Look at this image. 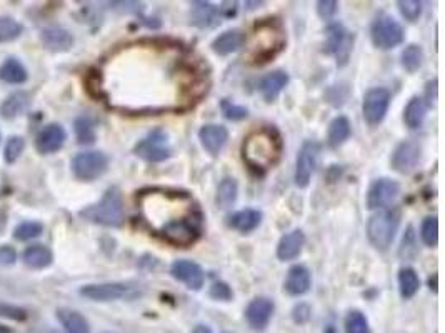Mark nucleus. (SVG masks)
Listing matches in <instances>:
<instances>
[{
  "label": "nucleus",
  "instance_id": "nucleus-1",
  "mask_svg": "<svg viewBox=\"0 0 445 333\" xmlns=\"http://www.w3.org/2000/svg\"><path fill=\"white\" fill-rule=\"evenodd\" d=\"M124 97L115 107L134 115L186 112L209 90V75L194 54L172 40L147 39L117 57Z\"/></svg>",
  "mask_w": 445,
  "mask_h": 333
},
{
  "label": "nucleus",
  "instance_id": "nucleus-17",
  "mask_svg": "<svg viewBox=\"0 0 445 333\" xmlns=\"http://www.w3.org/2000/svg\"><path fill=\"white\" fill-rule=\"evenodd\" d=\"M274 302L267 297H257L249 303L245 310V318L249 325L254 330H264L270 322L272 315H274Z\"/></svg>",
  "mask_w": 445,
  "mask_h": 333
},
{
  "label": "nucleus",
  "instance_id": "nucleus-31",
  "mask_svg": "<svg viewBox=\"0 0 445 333\" xmlns=\"http://www.w3.org/2000/svg\"><path fill=\"white\" fill-rule=\"evenodd\" d=\"M52 252L45 245H31L25 248L24 252V263L27 265L29 268L42 270L49 267V265L52 263Z\"/></svg>",
  "mask_w": 445,
  "mask_h": 333
},
{
  "label": "nucleus",
  "instance_id": "nucleus-37",
  "mask_svg": "<svg viewBox=\"0 0 445 333\" xmlns=\"http://www.w3.org/2000/svg\"><path fill=\"white\" fill-rule=\"evenodd\" d=\"M421 238L427 247H437L439 243V220L437 215L423 218L421 225Z\"/></svg>",
  "mask_w": 445,
  "mask_h": 333
},
{
  "label": "nucleus",
  "instance_id": "nucleus-16",
  "mask_svg": "<svg viewBox=\"0 0 445 333\" xmlns=\"http://www.w3.org/2000/svg\"><path fill=\"white\" fill-rule=\"evenodd\" d=\"M170 273L175 280L182 282L187 289L200 290L205 284V273L199 263L192 260H175L170 267Z\"/></svg>",
  "mask_w": 445,
  "mask_h": 333
},
{
  "label": "nucleus",
  "instance_id": "nucleus-41",
  "mask_svg": "<svg viewBox=\"0 0 445 333\" xmlns=\"http://www.w3.org/2000/svg\"><path fill=\"white\" fill-rule=\"evenodd\" d=\"M24 149H25L24 137H19V135H15V137L8 138V142L6 145V150H3V157H6V162L7 163L17 162L20 155L24 154Z\"/></svg>",
  "mask_w": 445,
  "mask_h": 333
},
{
  "label": "nucleus",
  "instance_id": "nucleus-49",
  "mask_svg": "<svg viewBox=\"0 0 445 333\" xmlns=\"http://www.w3.org/2000/svg\"><path fill=\"white\" fill-rule=\"evenodd\" d=\"M429 286L430 290H434V293H437V275L435 273L429 278Z\"/></svg>",
  "mask_w": 445,
  "mask_h": 333
},
{
  "label": "nucleus",
  "instance_id": "nucleus-22",
  "mask_svg": "<svg viewBox=\"0 0 445 333\" xmlns=\"http://www.w3.org/2000/svg\"><path fill=\"white\" fill-rule=\"evenodd\" d=\"M243 44H245V33L241 29H232V31H227L216 37L211 47L217 56H230L243 47Z\"/></svg>",
  "mask_w": 445,
  "mask_h": 333
},
{
  "label": "nucleus",
  "instance_id": "nucleus-32",
  "mask_svg": "<svg viewBox=\"0 0 445 333\" xmlns=\"http://www.w3.org/2000/svg\"><path fill=\"white\" fill-rule=\"evenodd\" d=\"M350 122H348L347 117L339 115L330 122L329 125V133H327V142L332 149H337V147L342 145L343 142L350 137Z\"/></svg>",
  "mask_w": 445,
  "mask_h": 333
},
{
  "label": "nucleus",
  "instance_id": "nucleus-53",
  "mask_svg": "<svg viewBox=\"0 0 445 333\" xmlns=\"http://www.w3.org/2000/svg\"><path fill=\"white\" fill-rule=\"evenodd\" d=\"M324 333H337V330H335V328H334V327H329V328H327V330H325Z\"/></svg>",
  "mask_w": 445,
  "mask_h": 333
},
{
  "label": "nucleus",
  "instance_id": "nucleus-3",
  "mask_svg": "<svg viewBox=\"0 0 445 333\" xmlns=\"http://www.w3.org/2000/svg\"><path fill=\"white\" fill-rule=\"evenodd\" d=\"M282 137L272 127L254 130L242 143V159L247 167L257 175L274 168L282 157Z\"/></svg>",
  "mask_w": 445,
  "mask_h": 333
},
{
  "label": "nucleus",
  "instance_id": "nucleus-40",
  "mask_svg": "<svg viewBox=\"0 0 445 333\" xmlns=\"http://www.w3.org/2000/svg\"><path fill=\"white\" fill-rule=\"evenodd\" d=\"M44 230L42 223L39 222H24L17 227L14 232V237L19 240V242H27V240L37 238Z\"/></svg>",
  "mask_w": 445,
  "mask_h": 333
},
{
  "label": "nucleus",
  "instance_id": "nucleus-38",
  "mask_svg": "<svg viewBox=\"0 0 445 333\" xmlns=\"http://www.w3.org/2000/svg\"><path fill=\"white\" fill-rule=\"evenodd\" d=\"M24 27L22 24L17 22L12 17H0V44H6V42H12L19 39L20 33H22Z\"/></svg>",
  "mask_w": 445,
  "mask_h": 333
},
{
  "label": "nucleus",
  "instance_id": "nucleus-4",
  "mask_svg": "<svg viewBox=\"0 0 445 333\" xmlns=\"http://www.w3.org/2000/svg\"><path fill=\"white\" fill-rule=\"evenodd\" d=\"M285 47V31L277 19H264L255 24L252 32V58L262 65L277 57Z\"/></svg>",
  "mask_w": 445,
  "mask_h": 333
},
{
  "label": "nucleus",
  "instance_id": "nucleus-36",
  "mask_svg": "<svg viewBox=\"0 0 445 333\" xmlns=\"http://www.w3.org/2000/svg\"><path fill=\"white\" fill-rule=\"evenodd\" d=\"M423 62V50L421 45H409V47L404 49L402 52V67L410 74L417 72L422 67Z\"/></svg>",
  "mask_w": 445,
  "mask_h": 333
},
{
  "label": "nucleus",
  "instance_id": "nucleus-28",
  "mask_svg": "<svg viewBox=\"0 0 445 333\" xmlns=\"http://www.w3.org/2000/svg\"><path fill=\"white\" fill-rule=\"evenodd\" d=\"M427 105L423 102L422 97H412L409 104L405 105L404 111V122L409 129L417 130L421 129L427 117Z\"/></svg>",
  "mask_w": 445,
  "mask_h": 333
},
{
  "label": "nucleus",
  "instance_id": "nucleus-2",
  "mask_svg": "<svg viewBox=\"0 0 445 333\" xmlns=\"http://www.w3.org/2000/svg\"><path fill=\"white\" fill-rule=\"evenodd\" d=\"M137 209L147 229L170 245L191 247L202 235V209L186 190L149 187L138 193Z\"/></svg>",
  "mask_w": 445,
  "mask_h": 333
},
{
  "label": "nucleus",
  "instance_id": "nucleus-35",
  "mask_svg": "<svg viewBox=\"0 0 445 333\" xmlns=\"http://www.w3.org/2000/svg\"><path fill=\"white\" fill-rule=\"evenodd\" d=\"M74 129H75V135H77L79 143H82V145H89V143L95 142V127L90 117L87 115L77 117V119H75Z\"/></svg>",
  "mask_w": 445,
  "mask_h": 333
},
{
  "label": "nucleus",
  "instance_id": "nucleus-45",
  "mask_svg": "<svg viewBox=\"0 0 445 333\" xmlns=\"http://www.w3.org/2000/svg\"><path fill=\"white\" fill-rule=\"evenodd\" d=\"M0 317L15 320V322H24V320H27V311L20 309V307L0 302Z\"/></svg>",
  "mask_w": 445,
  "mask_h": 333
},
{
  "label": "nucleus",
  "instance_id": "nucleus-12",
  "mask_svg": "<svg viewBox=\"0 0 445 333\" xmlns=\"http://www.w3.org/2000/svg\"><path fill=\"white\" fill-rule=\"evenodd\" d=\"M390 107V92L384 87L371 88L364 97L362 112L369 125H379L385 119Z\"/></svg>",
  "mask_w": 445,
  "mask_h": 333
},
{
  "label": "nucleus",
  "instance_id": "nucleus-48",
  "mask_svg": "<svg viewBox=\"0 0 445 333\" xmlns=\"http://www.w3.org/2000/svg\"><path fill=\"white\" fill-rule=\"evenodd\" d=\"M292 315H293V320H296L297 323H305L310 318L309 305H305V303H300V305H297L296 309H293Z\"/></svg>",
  "mask_w": 445,
  "mask_h": 333
},
{
  "label": "nucleus",
  "instance_id": "nucleus-44",
  "mask_svg": "<svg viewBox=\"0 0 445 333\" xmlns=\"http://www.w3.org/2000/svg\"><path fill=\"white\" fill-rule=\"evenodd\" d=\"M209 295L213 298V300H220V302H230L232 300L234 293L232 289L225 284V282H213L211 290H209Z\"/></svg>",
  "mask_w": 445,
  "mask_h": 333
},
{
  "label": "nucleus",
  "instance_id": "nucleus-39",
  "mask_svg": "<svg viewBox=\"0 0 445 333\" xmlns=\"http://www.w3.org/2000/svg\"><path fill=\"white\" fill-rule=\"evenodd\" d=\"M346 332L347 333H371L369 320L362 311L359 310L348 311L346 318Z\"/></svg>",
  "mask_w": 445,
  "mask_h": 333
},
{
  "label": "nucleus",
  "instance_id": "nucleus-9",
  "mask_svg": "<svg viewBox=\"0 0 445 333\" xmlns=\"http://www.w3.org/2000/svg\"><path fill=\"white\" fill-rule=\"evenodd\" d=\"M352 45H354V35L342 24L334 22L327 25L324 52L327 56L337 58V65L342 67L347 64L348 56L352 52Z\"/></svg>",
  "mask_w": 445,
  "mask_h": 333
},
{
  "label": "nucleus",
  "instance_id": "nucleus-19",
  "mask_svg": "<svg viewBox=\"0 0 445 333\" xmlns=\"http://www.w3.org/2000/svg\"><path fill=\"white\" fill-rule=\"evenodd\" d=\"M312 285V275H310V270L304 265H293L289 268L287 278L284 282V290L291 297H300L305 295L310 290Z\"/></svg>",
  "mask_w": 445,
  "mask_h": 333
},
{
  "label": "nucleus",
  "instance_id": "nucleus-11",
  "mask_svg": "<svg viewBox=\"0 0 445 333\" xmlns=\"http://www.w3.org/2000/svg\"><path fill=\"white\" fill-rule=\"evenodd\" d=\"M81 295L94 302H112L122 300V298H134L137 295H140V292L132 284L113 282V284H95L82 286Z\"/></svg>",
  "mask_w": 445,
  "mask_h": 333
},
{
  "label": "nucleus",
  "instance_id": "nucleus-15",
  "mask_svg": "<svg viewBox=\"0 0 445 333\" xmlns=\"http://www.w3.org/2000/svg\"><path fill=\"white\" fill-rule=\"evenodd\" d=\"M400 193V185L396 180L377 179L373 180L367 192V206L371 210H382L392 204Z\"/></svg>",
  "mask_w": 445,
  "mask_h": 333
},
{
  "label": "nucleus",
  "instance_id": "nucleus-52",
  "mask_svg": "<svg viewBox=\"0 0 445 333\" xmlns=\"http://www.w3.org/2000/svg\"><path fill=\"white\" fill-rule=\"evenodd\" d=\"M0 333H14V330H12V328H8V327L2 325V323H0Z\"/></svg>",
  "mask_w": 445,
  "mask_h": 333
},
{
  "label": "nucleus",
  "instance_id": "nucleus-24",
  "mask_svg": "<svg viewBox=\"0 0 445 333\" xmlns=\"http://www.w3.org/2000/svg\"><path fill=\"white\" fill-rule=\"evenodd\" d=\"M192 22L199 27H216L224 19V12L222 7H216L209 2H192Z\"/></svg>",
  "mask_w": 445,
  "mask_h": 333
},
{
  "label": "nucleus",
  "instance_id": "nucleus-23",
  "mask_svg": "<svg viewBox=\"0 0 445 333\" xmlns=\"http://www.w3.org/2000/svg\"><path fill=\"white\" fill-rule=\"evenodd\" d=\"M305 245V235L302 230H292L289 234H285L280 238L279 245H277V257L282 262L287 260H293L296 257L300 255L302 248Z\"/></svg>",
  "mask_w": 445,
  "mask_h": 333
},
{
  "label": "nucleus",
  "instance_id": "nucleus-7",
  "mask_svg": "<svg viewBox=\"0 0 445 333\" xmlns=\"http://www.w3.org/2000/svg\"><path fill=\"white\" fill-rule=\"evenodd\" d=\"M134 154L149 163L165 162L167 159L172 157L169 135L162 129L152 130L142 140L137 142V145L134 147Z\"/></svg>",
  "mask_w": 445,
  "mask_h": 333
},
{
  "label": "nucleus",
  "instance_id": "nucleus-50",
  "mask_svg": "<svg viewBox=\"0 0 445 333\" xmlns=\"http://www.w3.org/2000/svg\"><path fill=\"white\" fill-rule=\"evenodd\" d=\"M6 225H7V217H6V213L0 212V234H2V232L6 230Z\"/></svg>",
  "mask_w": 445,
  "mask_h": 333
},
{
  "label": "nucleus",
  "instance_id": "nucleus-6",
  "mask_svg": "<svg viewBox=\"0 0 445 333\" xmlns=\"http://www.w3.org/2000/svg\"><path fill=\"white\" fill-rule=\"evenodd\" d=\"M398 225H400V210L382 209L369 218L367 237L377 250L385 252L392 245Z\"/></svg>",
  "mask_w": 445,
  "mask_h": 333
},
{
  "label": "nucleus",
  "instance_id": "nucleus-46",
  "mask_svg": "<svg viewBox=\"0 0 445 333\" xmlns=\"http://www.w3.org/2000/svg\"><path fill=\"white\" fill-rule=\"evenodd\" d=\"M339 8V2H334V0H321L317 2V12L321 15V19L330 20L335 15Z\"/></svg>",
  "mask_w": 445,
  "mask_h": 333
},
{
  "label": "nucleus",
  "instance_id": "nucleus-33",
  "mask_svg": "<svg viewBox=\"0 0 445 333\" xmlns=\"http://www.w3.org/2000/svg\"><path fill=\"white\" fill-rule=\"evenodd\" d=\"M421 289V278L412 267H404L398 272V290H400L402 298L410 300Z\"/></svg>",
  "mask_w": 445,
  "mask_h": 333
},
{
  "label": "nucleus",
  "instance_id": "nucleus-42",
  "mask_svg": "<svg viewBox=\"0 0 445 333\" xmlns=\"http://www.w3.org/2000/svg\"><path fill=\"white\" fill-rule=\"evenodd\" d=\"M397 6L402 17L405 20H409V22L419 20V17L422 14V2H419V0H400Z\"/></svg>",
  "mask_w": 445,
  "mask_h": 333
},
{
  "label": "nucleus",
  "instance_id": "nucleus-27",
  "mask_svg": "<svg viewBox=\"0 0 445 333\" xmlns=\"http://www.w3.org/2000/svg\"><path fill=\"white\" fill-rule=\"evenodd\" d=\"M31 105V95L27 92H14L0 105V115L6 120H14L27 111Z\"/></svg>",
  "mask_w": 445,
  "mask_h": 333
},
{
  "label": "nucleus",
  "instance_id": "nucleus-5",
  "mask_svg": "<svg viewBox=\"0 0 445 333\" xmlns=\"http://www.w3.org/2000/svg\"><path fill=\"white\" fill-rule=\"evenodd\" d=\"M81 217L87 222L97 223L102 227L119 229L125 220V209L122 193L117 187H111L95 205L87 206L81 212Z\"/></svg>",
  "mask_w": 445,
  "mask_h": 333
},
{
  "label": "nucleus",
  "instance_id": "nucleus-43",
  "mask_svg": "<svg viewBox=\"0 0 445 333\" xmlns=\"http://www.w3.org/2000/svg\"><path fill=\"white\" fill-rule=\"evenodd\" d=\"M220 108H222V113H224L225 119L234 120V122L247 119V115H249V111H247L245 107L230 102V100H227V99L222 100Z\"/></svg>",
  "mask_w": 445,
  "mask_h": 333
},
{
  "label": "nucleus",
  "instance_id": "nucleus-14",
  "mask_svg": "<svg viewBox=\"0 0 445 333\" xmlns=\"http://www.w3.org/2000/svg\"><path fill=\"white\" fill-rule=\"evenodd\" d=\"M422 157V147L419 145V142L415 140H405L402 143H398L394 150L392 159H390V163H392V168L398 174H410L417 168L419 162H421Z\"/></svg>",
  "mask_w": 445,
  "mask_h": 333
},
{
  "label": "nucleus",
  "instance_id": "nucleus-47",
  "mask_svg": "<svg viewBox=\"0 0 445 333\" xmlns=\"http://www.w3.org/2000/svg\"><path fill=\"white\" fill-rule=\"evenodd\" d=\"M17 260L15 250L10 245H0V267H8L14 265Z\"/></svg>",
  "mask_w": 445,
  "mask_h": 333
},
{
  "label": "nucleus",
  "instance_id": "nucleus-21",
  "mask_svg": "<svg viewBox=\"0 0 445 333\" xmlns=\"http://www.w3.org/2000/svg\"><path fill=\"white\" fill-rule=\"evenodd\" d=\"M40 39L44 47L50 52H67L74 45L72 33L60 27H50L42 31Z\"/></svg>",
  "mask_w": 445,
  "mask_h": 333
},
{
  "label": "nucleus",
  "instance_id": "nucleus-51",
  "mask_svg": "<svg viewBox=\"0 0 445 333\" xmlns=\"http://www.w3.org/2000/svg\"><path fill=\"white\" fill-rule=\"evenodd\" d=\"M192 333H212V330L205 325H197Z\"/></svg>",
  "mask_w": 445,
  "mask_h": 333
},
{
  "label": "nucleus",
  "instance_id": "nucleus-18",
  "mask_svg": "<svg viewBox=\"0 0 445 333\" xmlns=\"http://www.w3.org/2000/svg\"><path fill=\"white\" fill-rule=\"evenodd\" d=\"M67 140V132L64 127L58 124H49L47 127H44L37 135L35 138V147L40 154L49 155L56 154L64 147Z\"/></svg>",
  "mask_w": 445,
  "mask_h": 333
},
{
  "label": "nucleus",
  "instance_id": "nucleus-29",
  "mask_svg": "<svg viewBox=\"0 0 445 333\" xmlns=\"http://www.w3.org/2000/svg\"><path fill=\"white\" fill-rule=\"evenodd\" d=\"M27 70L22 65L19 58H7L2 65H0V80L10 86H20V83L27 82Z\"/></svg>",
  "mask_w": 445,
  "mask_h": 333
},
{
  "label": "nucleus",
  "instance_id": "nucleus-54",
  "mask_svg": "<svg viewBox=\"0 0 445 333\" xmlns=\"http://www.w3.org/2000/svg\"><path fill=\"white\" fill-rule=\"evenodd\" d=\"M44 333H57V332H54V330H47V332H44Z\"/></svg>",
  "mask_w": 445,
  "mask_h": 333
},
{
  "label": "nucleus",
  "instance_id": "nucleus-26",
  "mask_svg": "<svg viewBox=\"0 0 445 333\" xmlns=\"http://www.w3.org/2000/svg\"><path fill=\"white\" fill-rule=\"evenodd\" d=\"M262 222V212L255 209H243L232 213L229 217V227L241 234H250L254 232Z\"/></svg>",
  "mask_w": 445,
  "mask_h": 333
},
{
  "label": "nucleus",
  "instance_id": "nucleus-8",
  "mask_svg": "<svg viewBox=\"0 0 445 333\" xmlns=\"http://www.w3.org/2000/svg\"><path fill=\"white\" fill-rule=\"evenodd\" d=\"M371 37L377 49L390 50L398 47L404 42V29L394 17L380 14L372 22Z\"/></svg>",
  "mask_w": 445,
  "mask_h": 333
},
{
  "label": "nucleus",
  "instance_id": "nucleus-34",
  "mask_svg": "<svg viewBox=\"0 0 445 333\" xmlns=\"http://www.w3.org/2000/svg\"><path fill=\"white\" fill-rule=\"evenodd\" d=\"M237 193L238 185L235 182V179L227 177V179H224L219 184V188H217V205H219L220 209H229V206H232L235 200H237Z\"/></svg>",
  "mask_w": 445,
  "mask_h": 333
},
{
  "label": "nucleus",
  "instance_id": "nucleus-25",
  "mask_svg": "<svg viewBox=\"0 0 445 333\" xmlns=\"http://www.w3.org/2000/svg\"><path fill=\"white\" fill-rule=\"evenodd\" d=\"M287 83H289L287 72L274 70L260 80L259 90L267 102H274L277 97L282 94V90L287 87Z\"/></svg>",
  "mask_w": 445,
  "mask_h": 333
},
{
  "label": "nucleus",
  "instance_id": "nucleus-30",
  "mask_svg": "<svg viewBox=\"0 0 445 333\" xmlns=\"http://www.w3.org/2000/svg\"><path fill=\"white\" fill-rule=\"evenodd\" d=\"M57 318L58 322L62 323V327L65 328L67 333H90L89 322H87L86 317L79 314V311L69 309H58Z\"/></svg>",
  "mask_w": 445,
  "mask_h": 333
},
{
  "label": "nucleus",
  "instance_id": "nucleus-13",
  "mask_svg": "<svg viewBox=\"0 0 445 333\" xmlns=\"http://www.w3.org/2000/svg\"><path fill=\"white\" fill-rule=\"evenodd\" d=\"M318 154H321V147H318L317 142L309 140L302 145L299 155H297L296 175H293V180H296V185L299 188H305L312 180V175L317 167Z\"/></svg>",
  "mask_w": 445,
  "mask_h": 333
},
{
  "label": "nucleus",
  "instance_id": "nucleus-10",
  "mask_svg": "<svg viewBox=\"0 0 445 333\" xmlns=\"http://www.w3.org/2000/svg\"><path fill=\"white\" fill-rule=\"evenodd\" d=\"M108 159L102 152H82L72 159V172L79 180L92 182L106 174Z\"/></svg>",
  "mask_w": 445,
  "mask_h": 333
},
{
  "label": "nucleus",
  "instance_id": "nucleus-20",
  "mask_svg": "<svg viewBox=\"0 0 445 333\" xmlns=\"http://www.w3.org/2000/svg\"><path fill=\"white\" fill-rule=\"evenodd\" d=\"M199 138L202 147L209 154L217 155L224 149L227 140H229V130H227L224 125L209 124L204 125V127L199 130Z\"/></svg>",
  "mask_w": 445,
  "mask_h": 333
}]
</instances>
